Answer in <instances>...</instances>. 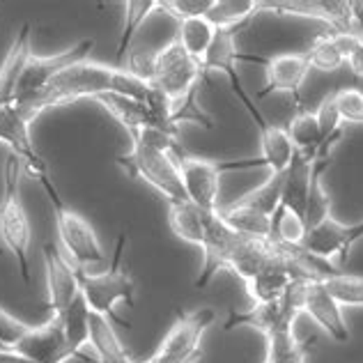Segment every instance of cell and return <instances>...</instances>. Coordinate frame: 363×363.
<instances>
[{
    "label": "cell",
    "mask_w": 363,
    "mask_h": 363,
    "mask_svg": "<svg viewBox=\"0 0 363 363\" xmlns=\"http://www.w3.org/2000/svg\"><path fill=\"white\" fill-rule=\"evenodd\" d=\"M152 92V85L147 81L138 79L136 74L122 67H106L99 62L81 60L72 67H67L55 79L46 85L44 92H40L33 101L16 104L21 106L33 120L42 116L46 108L60 106V104H69L76 99L92 97L97 99L101 94H122V97L145 101Z\"/></svg>",
    "instance_id": "6da1fadb"
},
{
    "label": "cell",
    "mask_w": 363,
    "mask_h": 363,
    "mask_svg": "<svg viewBox=\"0 0 363 363\" xmlns=\"http://www.w3.org/2000/svg\"><path fill=\"white\" fill-rule=\"evenodd\" d=\"M124 248H127V233H120L116 242V253H113V264L108 272L90 274L88 269H79V267H76V274H79V288H81L85 303H88V308L92 313L108 318L111 322L129 327V322L122 320L116 313L118 301L133 306V292H136L129 272L122 267Z\"/></svg>",
    "instance_id": "7a4b0ae2"
},
{
    "label": "cell",
    "mask_w": 363,
    "mask_h": 363,
    "mask_svg": "<svg viewBox=\"0 0 363 363\" xmlns=\"http://www.w3.org/2000/svg\"><path fill=\"white\" fill-rule=\"evenodd\" d=\"M21 170L23 161L9 152L5 161V186L0 200V240L7 251H12L23 281L30 283V262H28V248H30V221L21 200Z\"/></svg>",
    "instance_id": "3957f363"
},
{
    "label": "cell",
    "mask_w": 363,
    "mask_h": 363,
    "mask_svg": "<svg viewBox=\"0 0 363 363\" xmlns=\"http://www.w3.org/2000/svg\"><path fill=\"white\" fill-rule=\"evenodd\" d=\"M40 184L44 186L46 196H49L53 205L55 230H58L60 248L67 255V260L74 267H79V269H88L92 264H101L106 260V255H104L99 237L94 233V228L90 225L88 218L81 216L79 212H74L72 207H67V203L58 194V189L53 184V177L49 173H44L40 177Z\"/></svg>",
    "instance_id": "277c9868"
},
{
    "label": "cell",
    "mask_w": 363,
    "mask_h": 363,
    "mask_svg": "<svg viewBox=\"0 0 363 363\" xmlns=\"http://www.w3.org/2000/svg\"><path fill=\"white\" fill-rule=\"evenodd\" d=\"M207 79L203 62L182 49V44L173 40L164 49L150 55V85L166 94L173 104V116L179 104H184L191 94L200 90V83Z\"/></svg>",
    "instance_id": "5b68a950"
},
{
    "label": "cell",
    "mask_w": 363,
    "mask_h": 363,
    "mask_svg": "<svg viewBox=\"0 0 363 363\" xmlns=\"http://www.w3.org/2000/svg\"><path fill=\"white\" fill-rule=\"evenodd\" d=\"M118 164L127 170V175L147 182L168 203L189 200L184 184H182L179 164L170 152L152 145L143 138H131V150L127 155L118 157Z\"/></svg>",
    "instance_id": "8992f818"
},
{
    "label": "cell",
    "mask_w": 363,
    "mask_h": 363,
    "mask_svg": "<svg viewBox=\"0 0 363 363\" xmlns=\"http://www.w3.org/2000/svg\"><path fill=\"white\" fill-rule=\"evenodd\" d=\"M306 283H308V279L299 276V279H294L288 285V290H285V294L279 301L257 303L246 313H233L230 320L225 322V331H230L235 327H253L257 331H262L264 336H269V333L276 331L292 329L297 315L303 311Z\"/></svg>",
    "instance_id": "52a82bcc"
},
{
    "label": "cell",
    "mask_w": 363,
    "mask_h": 363,
    "mask_svg": "<svg viewBox=\"0 0 363 363\" xmlns=\"http://www.w3.org/2000/svg\"><path fill=\"white\" fill-rule=\"evenodd\" d=\"M212 308H200L194 313H179L173 324V329L168 331V336L161 342L157 354L145 363H196L203 357V333L207 331L209 324L214 322Z\"/></svg>",
    "instance_id": "ba28073f"
},
{
    "label": "cell",
    "mask_w": 363,
    "mask_h": 363,
    "mask_svg": "<svg viewBox=\"0 0 363 363\" xmlns=\"http://www.w3.org/2000/svg\"><path fill=\"white\" fill-rule=\"evenodd\" d=\"M92 46H94V40H83L81 44H76V46H72V49H67L62 53H55V55L30 53V58H28V62L23 67L21 81H18L14 104L33 101L37 94L44 92V88L55 79V76L67 69V67H72L81 60H88Z\"/></svg>",
    "instance_id": "9c48e42d"
},
{
    "label": "cell",
    "mask_w": 363,
    "mask_h": 363,
    "mask_svg": "<svg viewBox=\"0 0 363 363\" xmlns=\"http://www.w3.org/2000/svg\"><path fill=\"white\" fill-rule=\"evenodd\" d=\"M12 352L35 363H65L69 357H76L81 361L88 359V354H79L69 345L60 315H51L40 327L28 329V333L16 342V347Z\"/></svg>",
    "instance_id": "30bf717a"
},
{
    "label": "cell",
    "mask_w": 363,
    "mask_h": 363,
    "mask_svg": "<svg viewBox=\"0 0 363 363\" xmlns=\"http://www.w3.org/2000/svg\"><path fill=\"white\" fill-rule=\"evenodd\" d=\"M33 122L35 120L16 104L0 108V143H5L9 152L23 161L28 175L40 179L44 173H49V166H46V161L37 152L35 140L30 136Z\"/></svg>",
    "instance_id": "8fae6325"
},
{
    "label": "cell",
    "mask_w": 363,
    "mask_h": 363,
    "mask_svg": "<svg viewBox=\"0 0 363 363\" xmlns=\"http://www.w3.org/2000/svg\"><path fill=\"white\" fill-rule=\"evenodd\" d=\"M182 184L189 200L203 212H218V196H221V161H209L198 157H182L179 161Z\"/></svg>",
    "instance_id": "7c38bea8"
},
{
    "label": "cell",
    "mask_w": 363,
    "mask_h": 363,
    "mask_svg": "<svg viewBox=\"0 0 363 363\" xmlns=\"http://www.w3.org/2000/svg\"><path fill=\"white\" fill-rule=\"evenodd\" d=\"M42 257L46 267V288H49L46 308L51 311V315H62L81 297L79 274H76V267L67 260L58 244H44Z\"/></svg>",
    "instance_id": "4fadbf2b"
},
{
    "label": "cell",
    "mask_w": 363,
    "mask_h": 363,
    "mask_svg": "<svg viewBox=\"0 0 363 363\" xmlns=\"http://www.w3.org/2000/svg\"><path fill=\"white\" fill-rule=\"evenodd\" d=\"M240 237L242 235H237L218 212H205V242H203L205 264L203 272L196 279V288H207L218 272L228 269V260H230Z\"/></svg>",
    "instance_id": "5bb4252c"
},
{
    "label": "cell",
    "mask_w": 363,
    "mask_h": 363,
    "mask_svg": "<svg viewBox=\"0 0 363 363\" xmlns=\"http://www.w3.org/2000/svg\"><path fill=\"white\" fill-rule=\"evenodd\" d=\"M264 74H267V83L264 88L257 92V99L267 97L272 92H288L292 94L294 104L301 111V83L306 81V76L311 72V65L306 53H283V55H274V58L264 60Z\"/></svg>",
    "instance_id": "9a60e30c"
},
{
    "label": "cell",
    "mask_w": 363,
    "mask_h": 363,
    "mask_svg": "<svg viewBox=\"0 0 363 363\" xmlns=\"http://www.w3.org/2000/svg\"><path fill=\"white\" fill-rule=\"evenodd\" d=\"M303 311L320 324V327L329 333L336 342H347L350 340V329L347 322L342 318L340 303L331 297L324 288V283L318 279H308L306 283V299H303Z\"/></svg>",
    "instance_id": "2e32d148"
},
{
    "label": "cell",
    "mask_w": 363,
    "mask_h": 363,
    "mask_svg": "<svg viewBox=\"0 0 363 363\" xmlns=\"http://www.w3.org/2000/svg\"><path fill=\"white\" fill-rule=\"evenodd\" d=\"M301 246L311 255L322 257V260H327V262L333 255H340V260L347 262V253L352 248L350 246V225L338 221L333 214H329V216H324L320 223L308 228Z\"/></svg>",
    "instance_id": "e0dca14e"
},
{
    "label": "cell",
    "mask_w": 363,
    "mask_h": 363,
    "mask_svg": "<svg viewBox=\"0 0 363 363\" xmlns=\"http://www.w3.org/2000/svg\"><path fill=\"white\" fill-rule=\"evenodd\" d=\"M30 33H33L30 23H23L18 35L14 37L12 46H9V51L3 60V67H0V108L16 101L18 81H21L23 67L33 53L30 51Z\"/></svg>",
    "instance_id": "ac0fdd59"
},
{
    "label": "cell",
    "mask_w": 363,
    "mask_h": 363,
    "mask_svg": "<svg viewBox=\"0 0 363 363\" xmlns=\"http://www.w3.org/2000/svg\"><path fill=\"white\" fill-rule=\"evenodd\" d=\"M359 40H361L359 35L327 33L311 44V49L306 51V58H308V65L313 69H318L322 74H333L347 62V53L354 49V44Z\"/></svg>",
    "instance_id": "d6986e66"
},
{
    "label": "cell",
    "mask_w": 363,
    "mask_h": 363,
    "mask_svg": "<svg viewBox=\"0 0 363 363\" xmlns=\"http://www.w3.org/2000/svg\"><path fill=\"white\" fill-rule=\"evenodd\" d=\"M311 173H313V159L294 152L290 168L285 170V184H283V198L281 207L292 209L301 218L306 216V205H308L311 194Z\"/></svg>",
    "instance_id": "ffe728a7"
},
{
    "label": "cell",
    "mask_w": 363,
    "mask_h": 363,
    "mask_svg": "<svg viewBox=\"0 0 363 363\" xmlns=\"http://www.w3.org/2000/svg\"><path fill=\"white\" fill-rule=\"evenodd\" d=\"M218 214L237 235L248 237V240H274L272 216L260 212V209H253L235 200L233 205L218 207Z\"/></svg>",
    "instance_id": "44dd1931"
},
{
    "label": "cell",
    "mask_w": 363,
    "mask_h": 363,
    "mask_svg": "<svg viewBox=\"0 0 363 363\" xmlns=\"http://www.w3.org/2000/svg\"><path fill=\"white\" fill-rule=\"evenodd\" d=\"M168 223L177 240L203 248L205 242V212L191 200L168 203Z\"/></svg>",
    "instance_id": "7402d4cb"
},
{
    "label": "cell",
    "mask_w": 363,
    "mask_h": 363,
    "mask_svg": "<svg viewBox=\"0 0 363 363\" xmlns=\"http://www.w3.org/2000/svg\"><path fill=\"white\" fill-rule=\"evenodd\" d=\"M97 101L129 131V136L152 129V116L145 101L122 97V94H101V97H97Z\"/></svg>",
    "instance_id": "603a6c76"
},
{
    "label": "cell",
    "mask_w": 363,
    "mask_h": 363,
    "mask_svg": "<svg viewBox=\"0 0 363 363\" xmlns=\"http://www.w3.org/2000/svg\"><path fill=\"white\" fill-rule=\"evenodd\" d=\"M294 152L297 150L292 145L288 129L269 124L264 131H260V159L264 161V168H269L272 175H281L290 168Z\"/></svg>",
    "instance_id": "cb8c5ba5"
},
{
    "label": "cell",
    "mask_w": 363,
    "mask_h": 363,
    "mask_svg": "<svg viewBox=\"0 0 363 363\" xmlns=\"http://www.w3.org/2000/svg\"><path fill=\"white\" fill-rule=\"evenodd\" d=\"M214 37H216V26L212 21H207V16H196V18H186V21H179V33L175 40L182 44V49L191 58L203 62Z\"/></svg>",
    "instance_id": "d4e9b609"
},
{
    "label": "cell",
    "mask_w": 363,
    "mask_h": 363,
    "mask_svg": "<svg viewBox=\"0 0 363 363\" xmlns=\"http://www.w3.org/2000/svg\"><path fill=\"white\" fill-rule=\"evenodd\" d=\"M260 12L257 0H214L207 12V21L216 28H246Z\"/></svg>",
    "instance_id": "484cf974"
},
{
    "label": "cell",
    "mask_w": 363,
    "mask_h": 363,
    "mask_svg": "<svg viewBox=\"0 0 363 363\" xmlns=\"http://www.w3.org/2000/svg\"><path fill=\"white\" fill-rule=\"evenodd\" d=\"M288 133H290V140H292L294 150H297L299 155L315 159V155H318V150L324 140L320 122H318V116H315V113L301 108L297 116L292 118Z\"/></svg>",
    "instance_id": "4316f807"
},
{
    "label": "cell",
    "mask_w": 363,
    "mask_h": 363,
    "mask_svg": "<svg viewBox=\"0 0 363 363\" xmlns=\"http://www.w3.org/2000/svg\"><path fill=\"white\" fill-rule=\"evenodd\" d=\"M157 9V0H129L124 3V30L120 35L118 51H116V67H122L124 58L131 49V40L136 37L138 28L145 23V18Z\"/></svg>",
    "instance_id": "83f0119b"
},
{
    "label": "cell",
    "mask_w": 363,
    "mask_h": 363,
    "mask_svg": "<svg viewBox=\"0 0 363 363\" xmlns=\"http://www.w3.org/2000/svg\"><path fill=\"white\" fill-rule=\"evenodd\" d=\"M308 345L294 338V329L267 336V363H306Z\"/></svg>",
    "instance_id": "f1b7e54d"
},
{
    "label": "cell",
    "mask_w": 363,
    "mask_h": 363,
    "mask_svg": "<svg viewBox=\"0 0 363 363\" xmlns=\"http://www.w3.org/2000/svg\"><path fill=\"white\" fill-rule=\"evenodd\" d=\"M283 184H285V173H281V175L269 173V177H267L260 186L248 191V194L242 196L237 203L248 205L253 209H260V212L274 216L276 209L281 205V198H283Z\"/></svg>",
    "instance_id": "f546056e"
},
{
    "label": "cell",
    "mask_w": 363,
    "mask_h": 363,
    "mask_svg": "<svg viewBox=\"0 0 363 363\" xmlns=\"http://www.w3.org/2000/svg\"><path fill=\"white\" fill-rule=\"evenodd\" d=\"M272 228H274V242H279L283 246H301L306 240V221L294 214L292 209H285L279 205L276 214L272 216Z\"/></svg>",
    "instance_id": "4dcf8cb0"
},
{
    "label": "cell",
    "mask_w": 363,
    "mask_h": 363,
    "mask_svg": "<svg viewBox=\"0 0 363 363\" xmlns=\"http://www.w3.org/2000/svg\"><path fill=\"white\" fill-rule=\"evenodd\" d=\"M322 283L340 306H363V276L338 272L322 279Z\"/></svg>",
    "instance_id": "1f68e13d"
},
{
    "label": "cell",
    "mask_w": 363,
    "mask_h": 363,
    "mask_svg": "<svg viewBox=\"0 0 363 363\" xmlns=\"http://www.w3.org/2000/svg\"><path fill=\"white\" fill-rule=\"evenodd\" d=\"M212 5H214V0H157V9L170 14L173 18H177V21L207 16Z\"/></svg>",
    "instance_id": "d6a6232c"
},
{
    "label": "cell",
    "mask_w": 363,
    "mask_h": 363,
    "mask_svg": "<svg viewBox=\"0 0 363 363\" xmlns=\"http://www.w3.org/2000/svg\"><path fill=\"white\" fill-rule=\"evenodd\" d=\"M336 94V108L342 122L363 124V92L357 88H340Z\"/></svg>",
    "instance_id": "836d02e7"
},
{
    "label": "cell",
    "mask_w": 363,
    "mask_h": 363,
    "mask_svg": "<svg viewBox=\"0 0 363 363\" xmlns=\"http://www.w3.org/2000/svg\"><path fill=\"white\" fill-rule=\"evenodd\" d=\"M318 122H320V129H322V138H329L333 136L336 131L345 129V122L340 120V113L336 108V94L329 92L327 97L322 99L320 108H318Z\"/></svg>",
    "instance_id": "e575fe53"
},
{
    "label": "cell",
    "mask_w": 363,
    "mask_h": 363,
    "mask_svg": "<svg viewBox=\"0 0 363 363\" xmlns=\"http://www.w3.org/2000/svg\"><path fill=\"white\" fill-rule=\"evenodd\" d=\"M28 329H30V324L16 320L12 313L0 308V347L14 350L16 342L28 333Z\"/></svg>",
    "instance_id": "d590c367"
},
{
    "label": "cell",
    "mask_w": 363,
    "mask_h": 363,
    "mask_svg": "<svg viewBox=\"0 0 363 363\" xmlns=\"http://www.w3.org/2000/svg\"><path fill=\"white\" fill-rule=\"evenodd\" d=\"M347 65L357 79H363V37L354 44V49L347 53Z\"/></svg>",
    "instance_id": "8d00e7d4"
},
{
    "label": "cell",
    "mask_w": 363,
    "mask_h": 363,
    "mask_svg": "<svg viewBox=\"0 0 363 363\" xmlns=\"http://www.w3.org/2000/svg\"><path fill=\"white\" fill-rule=\"evenodd\" d=\"M352 7V18H354V26L359 35L363 37V0H357V3H350Z\"/></svg>",
    "instance_id": "74e56055"
},
{
    "label": "cell",
    "mask_w": 363,
    "mask_h": 363,
    "mask_svg": "<svg viewBox=\"0 0 363 363\" xmlns=\"http://www.w3.org/2000/svg\"><path fill=\"white\" fill-rule=\"evenodd\" d=\"M0 363H35L21 354H16L12 350H0Z\"/></svg>",
    "instance_id": "f35d334b"
},
{
    "label": "cell",
    "mask_w": 363,
    "mask_h": 363,
    "mask_svg": "<svg viewBox=\"0 0 363 363\" xmlns=\"http://www.w3.org/2000/svg\"><path fill=\"white\" fill-rule=\"evenodd\" d=\"M85 363H99V361H94V357H90V354H88V359H85ZM133 363H136V361H133Z\"/></svg>",
    "instance_id": "ab89813d"
},
{
    "label": "cell",
    "mask_w": 363,
    "mask_h": 363,
    "mask_svg": "<svg viewBox=\"0 0 363 363\" xmlns=\"http://www.w3.org/2000/svg\"><path fill=\"white\" fill-rule=\"evenodd\" d=\"M0 255H5V246L3 244H0Z\"/></svg>",
    "instance_id": "60d3db41"
}]
</instances>
